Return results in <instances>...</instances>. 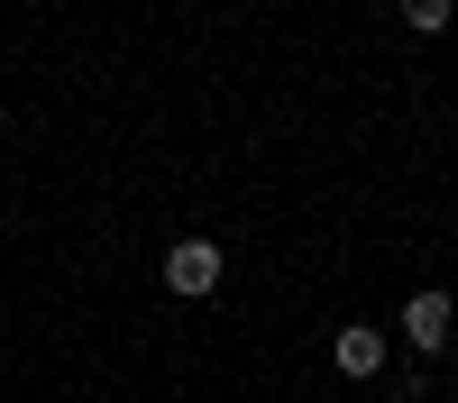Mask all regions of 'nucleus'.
I'll return each instance as SVG.
<instances>
[{
	"label": "nucleus",
	"mask_w": 458,
	"mask_h": 403,
	"mask_svg": "<svg viewBox=\"0 0 458 403\" xmlns=\"http://www.w3.org/2000/svg\"><path fill=\"white\" fill-rule=\"evenodd\" d=\"M0 129H10V110H0Z\"/></svg>",
	"instance_id": "obj_5"
},
{
	"label": "nucleus",
	"mask_w": 458,
	"mask_h": 403,
	"mask_svg": "<svg viewBox=\"0 0 458 403\" xmlns=\"http://www.w3.org/2000/svg\"><path fill=\"white\" fill-rule=\"evenodd\" d=\"M403 28H422V37H440V28H449V0H403Z\"/></svg>",
	"instance_id": "obj_4"
},
{
	"label": "nucleus",
	"mask_w": 458,
	"mask_h": 403,
	"mask_svg": "<svg viewBox=\"0 0 458 403\" xmlns=\"http://www.w3.org/2000/svg\"><path fill=\"white\" fill-rule=\"evenodd\" d=\"M220 266H229V256H220L211 239H174V248H165V284L183 293V303H202V293L220 284Z\"/></svg>",
	"instance_id": "obj_2"
},
{
	"label": "nucleus",
	"mask_w": 458,
	"mask_h": 403,
	"mask_svg": "<svg viewBox=\"0 0 458 403\" xmlns=\"http://www.w3.org/2000/svg\"><path fill=\"white\" fill-rule=\"evenodd\" d=\"M330 366H339V376H376V366H386V330H376V321L330 330Z\"/></svg>",
	"instance_id": "obj_3"
},
{
	"label": "nucleus",
	"mask_w": 458,
	"mask_h": 403,
	"mask_svg": "<svg viewBox=\"0 0 458 403\" xmlns=\"http://www.w3.org/2000/svg\"><path fill=\"white\" fill-rule=\"evenodd\" d=\"M394 330L412 340V357H440V348H449V330H458V303H449L440 284H422V293L394 312Z\"/></svg>",
	"instance_id": "obj_1"
}]
</instances>
